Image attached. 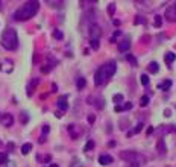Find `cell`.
Instances as JSON below:
<instances>
[{"mask_svg":"<svg viewBox=\"0 0 176 167\" xmlns=\"http://www.w3.org/2000/svg\"><path fill=\"white\" fill-rule=\"evenodd\" d=\"M8 149H9V151H12V149H14V143H8Z\"/></svg>","mask_w":176,"mask_h":167,"instance_id":"37","label":"cell"},{"mask_svg":"<svg viewBox=\"0 0 176 167\" xmlns=\"http://www.w3.org/2000/svg\"><path fill=\"white\" fill-rule=\"evenodd\" d=\"M2 123L5 126H12V123H14L12 114H3V116H2Z\"/></svg>","mask_w":176,"mask_h":167,"instance_id":"9","label":"cell"},{"mask_svg":"<svg viewBox=\"0 0 176 167\" xmlns=\"http://www.w3.org/2000/svg\"><path fill=\"white\" fill-rule=\"evenodd\" d=\"M112 100H114V103H120V102H123V94H116L112 97Z\"/></svg>","mask_w":176,"mask_h":167,"instance_id":"26","label":"cell"},{"mask_svg":"<svg viewBox=\"0 0 176 167\" xmlns=\"http://www.w3.org/2000/svg\"><path fill=\"white\" fill-rule=\"evenodd\" d=\"M6 164H8V167H15V164H14L12 161H8Z\"/></svg>","mask_w":176,"mask_h":167,"instance_id":"38","label":"cell"},{"mask_svg":"<svg viewBox=\"0 0 176 167\" xmlns=\"http://www.w3.org/2000/svg\"><path fill=\"white\" fill-rule=\"evenodd\" d=\"M143 126H144L143 123H138V125L134 128V131L131 132V135H132V134H138V132H141V131H143Z\"/></svg>","mask_w":176,"mask_h":167,"instance_id":"18","label":"cell"},{"mask_svg":"<svg viewBox=\"0 0 176 167\" xmlns=\"http://www.w3.org/2000/svg\"><path fill=\"white\" fill-rule=\"evenodd\" d=\"M108 146H109V147H112V146H116V141H109V143H108Z\"/></svg>","mask_w":176,"mask_h":167,"instance_id":"39","label":"cell"},{"mask_svg":"<svg viewBox=\"0 0 176 167\" xmlns=\"http://www.w3.org/2000/svg\"><path fill=\"white\" fill-rule=\"evenodd\" d=\"M131 49V41L129 40H121L119 43V50L120 52H128Z\"/></svg>","mask_w":176,"mask_h":167,"instance_id":"10","label":"cell"},{"mask_svg":"<svg viewBox=\"0 0 176 167\" xmlns=\"http://www.w3.org/2000/svg\"><path fill=\"white\" fill-rule=\"evenodd\" d=\"M147 70H149L150 73H158V70H160V65H158V63H155V61H153V63L149 64Z\"/></svg>","mask_w":176,"mask_h":167,"instance_id":"13","label":"cell"},{"mask_svg":"<svg viewBox=\"0 0 176 167\" xmlns=\"http://www.w3.org/2000/svg\"><path fill=\"white\" fill-rule=\"evenodd\" d=\"M94 120H96V117L93 116V114H90V116H88V123H90V125H93Z\"/></svg>","mask_w":176,"mask_h":167,"instance_id":"32","label":"cell"},{"mask_svg":"<svg viewBox=\"0 0 176 167\" xmlns=\"http://www.w3.org/2000/svg\"><path fill=\"white\" fill-rule=\"evenodd\" d=\"M90 44H91L93 50H97L99 46H100V43H99V40H90Z\"/></svg>","mask_w":176,"mask_h":167,"instance_id":"19","label":"cell"},{"mask_svg":"<svg viewBox=\"0 0 176 167\" xmlns=\"http://www.w3.org/2000/svg\"><path fill=\"white\" fill-rule=\"evenodd\" d=\"M2 46L6 50H15L18 46V35H17L15 29H6L2 35Z\"/></svg>","mask_w":176,"mask_h":167,"instance_id":"3","label":"cell"},{"mask_svg":"<svg viewBox=\"0 0 176 167\" xmlns=\"http://www.w3.org/2000/svg\"><path fill=\"white\" fill-rule=\"evenodd\" d=\"M120 158L121 160H125L128 163H137V161H144V156L140 155L134 151H126V152H121L120 153Z\"/></svg>","mask_w":176,"mask_h":167,"instance_id":"4","label":"cell"},{"mask_svg":"<svg viewBox=\"0 0 176 167\" xmlns=\"http://www.w3.org/2000/svg\"><path fill=\"white\" fill-rule=\"evenodd\" d=\"M173 129H175V131H176V126H175V128H173Z\"/></svg>","mask_w":176,"mask_h":167,"instance_id":"41","label":"cell"},{"mask_svg":"<svg viewBox=\"0 0 176 167\" xmlns=\"http://www.w3.org/2000/svg\"><path fill=\"white\" fill-rule=\"evenodd\" d=\"M100 35H102V29L97 24H91L90 26V38L91 40H99Z\"/></svg>","mask_w":176,"mask_h":167,"instance_id":"6","label":"cell"},{"mask_svg":"<svg viewBox=\"0 0 176 167\" xmlns=\"http://www.w3.org/2000/svg\"><path fill=\"white\" fill-rule=\"evenodd\" d=\"M50 167H58V166H56V164H52V166H50Z\"/></svg>","mask_w":176,"mask_h":167,"instance_id":"40","label":"cell"},{"mask_svg":"<svg viewBox=\"0 0 176 167\" xmlns=\"http://www.w3.org/2000/svg\"><path fill=\"white\" fill-rule=\"evenodd\" d=\"M158 152H160L161 155L165 153V144H164L163 140H160V141H158Z\"/></svg>","mask_w":176,"mask_h":167,"instance_id":"17","label":"cell"},{"mask_svg":"<svg viewBox=\"0 0 176 167\" xmlns=\"http://www.w3.org/2000/svg\"><path fill=\"white\" fill-rule=\"evenodd\" d=\"M155 28H160L161 26V23H163V17L161 15H155Z\"/></svg>","mask_w":176,"mask_h":167,"instance_id":"21","label":"cell"},{"mask_svg":"<svg viewBox=\"0 0 176 167\" xmlns=\"http://www.w3.org/2000/svg\"><path fill=\"white\" fill-rule=\"evenodd\" d=\"M164 59H165V63H167V64H172L173 61L176 59V55L173 53V52H167L165 56H164Z\"/></svg>","mask_w":176,"mask_h":167,"instance_id":"12","label":"cell"},{"mask_svg":"<svg viewBox=\"0 0 176 167\" xmlns=\"http://www.w3.org/2000/svg\"><path fill=\"white\" fill-rule=\"evenodd\" d=\"M126 59L129 61V63H131L132 65H137V61H135V58L132 56V55H126Z\"/></svg>","mask_w":176,"mask_h":167,"instance_id":"27","label":"cell"},{"mask_svg":"<svg viewBox=\"0 0 176 167\" xmlns=\"http://www.w3.org/2000/svg\"><path fill=\"white\" fill-rule=\"evenodd\" d=\"M141 23H144V20H143V18H141V17H140V15H138V17H137V18L134 20V24H141Z\"/></svg>","mask_w":176,"mask_h":167,"instance_id":"30","label":"cell"},{"mask_svg":"<svg viewBox=\"0 0 176 167\" xmlns=\"http://www.w3.org/2000/svg\"><path fill=\"white\" fill-rule=\"evenodd\" d=\"M40 84V79L38 77H35V79H32V82L29 84V87H28V94L31 96L32 93H33V90H35V87H37Z\"/></svg>","mask_w":176,"mask_h":167,"instance_id":"11","label":"cell"},{"mask_svg":"<svg viewBox=\"0 0 176 167\" xmlns=\"http://www.w3.org/2000/svg\"><path fill=\"white\" fill-rule=\"evenodd\" d=\"M116 72H117L116 61H109V63L103 64L102 67H99L97 70H96V73H94V84L97 85V87L103 85L105 82H108V79Z\"/></svg>","mask_w":176,"mask_h":167,"instance_id":"1","label":"cell"},{"mask_svg":"<svg viewBox=\"0 0 176 167\" xmlns=\"http://www.w3.org/2000/svg\"><path fill=\"white\" fill-rule=\"evenodd\" d=\"M131 108H132V103H131V102L125 103V107H123V109H131Z\"/></svg>","mask_w":176,"mask_h":167,"instance_id":"33","label":"cell"},{"mask_svg":"<svg viewBox=\"0 0 176 167\" xmlns=\"http://www.w3.org/2000/svg\"><path fill=\"white\" fill-rule=\"evenodd\" d=\"M170 87H172V81H170V79H167V81H164V82L160 85V88H161L163 91H169Z\"/></svg>","mask_w":176,"mask_h":167,"instance_id":"14","label":"cell"},{"mask_svg":"<svg viewBox=\"0 0 176 167\" xmlns=\"http://www.w3.org/2000/svg\"><path fill=\"white\" fill-rule=\"evenodd\" d=\"M0 144H2V141H0Z\"/></svg>","mask_w":176,"mask_h":167,"instance_id":"42","label":"cell"},{"mask_svg":"<svg viewBox=\"0 0 176 167\" xmlns=\"http://www.w3.org/2000/svg\"><path fill=\"white\" fill-rule=\"evenodd\" d=\"M99 163H100L102 166H108V164L112 163V156L108 155V153H102V155L99 156Z\"/></svg>","mask_w":176,"mask_h":167,"instance_id":"8","label":"cell"},{"mask_svg":"<svg viewBox=\"0 0 176 167\" xmlns=\"http://www.w3.org/2000/svg\"><path fill=\"white\" fill-rule=\"evenodd\" d=\"M164 116H165V117H170V116H172V114H170V109H165V111H164Z\"/></svg>","mask_w":176,"mask_h":167,"instance_id":"34","label":"cell"},{"mask_svg":"<svg viewBox=\"0 0 176 167\" xmlns=\"http://www.w3.org/2000/svg\"><path fill=\"white\" fill-rule=\"evenodd\" d=\"M164 17H165V18L169 20V21H176V3L167 8Z\"/></svg>","mask_w":176,"mask_h":167,"instance_id":"5","label":"cell"},{"mask_svg":"<svg viewBox=\"0 0 176 167\" xmlns=\"http://www.w3.org/2000/svg\"><path fill=\"white\" fill-rule=\"evenodd\" d=\"M49 131H50V128H49L47 125H44V126H43V135H44V137H46V134L49 132Z\"/></svg>","mask_w":176,"mask_h":167,"instance_id":"31","label":"cell"},{"mask_svg":"<svg viewBox=\"0 0 176 167\" xmlns=\"http://www.w3.org/2000/svg\"><path fill=\"white\" fill-rule=\"evenodd\" d=\"M53 37H55L56 40H62V37H64V35H62V32H61V31L55 29V31H53Z\"/></svg>","mask_w":176,"mask_h":167,"instance_id":"25","label":"cell"},{"mask_svg":"<svg viewBox=\"0 0 176 167\" xmlns=\"http://www.w3.org/2000/svg\"><path fill=\"white\" fill-rule=\"evenodd\" d=\"M93 147H94V141H93V140H90V141H87V144H85V147H84V151L88 152V151H91Z\"/></svg>","mask_w":176,"mask_h":167,"instance_id":"20","label":"cell"},{"mask_svg":"<svg viewBox=\"0 0 176 167\" xmlns=\"http://www.w3.org/2000/svg\"><path fill=\"white\" fill-rule=\"evenodd\" d=\"M38 9H40V2H26L23 6H20L14 12V18L18 21L29 20L38 12Z\"/></svg>","mask_w":176,"mask_h":167,"instance_id":"2","label":"cell"},{"mask_svg":"<svg viewBox=\"0 0 176 167\" xmlns=\"http://www.w3.org/2000/svg\"><path fill=\"white\" fill-rule=\"evenodd\" d=\"M120 111H123V107H120V105H117V107H116V112H120Z\"/></svg>","mask_w":176,"mask_h":167,"instance_id":"35","label":"cell"},{"mask_svg":"<svg viewBox=\"0 0 176 167\" xmlns=\"http://www.w3.org/2000/svg\"><path fill=\"white\" fill-rule=\"evenodd\" d=\"M8 163V155L5 152H0V164H6Z\"/></svg>","mask_w":176,"mask_h":167,"instance_id":"22","label":"cell"},{"mask_svg":"<svg viewBox=\"0 0 176 167\" xmlns=\"http://www.w3.org/2000/svg\"><path fill=\"white\" fill-rule=\"evenodd\" d=\"M20 119H21V122H23V123H28V120H29V119H28V114H26V112H21Z\"/></svg>","mask_w":176,"mask_h":167,"instance_id":"29","label":"cell"},{"mask_svg":"<svg viewBox=\"0 0 176 167\" xmlns=\"http://www.w3.org/2000/svg\"><path fill=\"white\" fill-rule=\"evenodd\" d=\"M114 12H116V3H109L108 5V14L114 15Z\"/></svg>","mask_w":176,"mask_h":167,"instance_id":"24","label":"cell"},{"mask_svg":"<svg viewBox=\"0 0 176 167\" xmlns=\"http://www.w3.org/2000/svg\"><path fill=\"white\" fill-rule=\"evenodd\" d=\"M140 77H141V84H143V85H147V84H149V76H147V75H141Z\"/></svg>","mask_w":176,"mask_h":167,"instance_id":"28","label":"cell"},{"mask_svg":"<svg viewBox=\"0 0 176 167\" xmlns=\"http://www.w3.org/2000/svg\"><path fill=\"white\" fill-rule=\"evenodd\" d=\"M31 151H32V144H31V143H24V144L21 146V153H23V155H28Z\"/></svg>","mask_w":176,"mask_h":167,"instance_id":"15","label":"cell"},{"mask_svg":"<svg viewBox=\"0 0 176 167\" xmlns=\"http://www.w3.org/2000/svg\"><path fill=\"white\" fill-rule=\"evenodd\" d=\"M152 132H153V128H152V126H150V128H147V135H150Z\"/></svg>","mask_w":176,"mask_h":167,"instance_id":"36","label":"cell"},{"mask_svg":"<svg viewBox=\"0 0 176 167\" xmlns=\"http://www.w3.org/2000/svg\"><path fill=\"white\" fill-rule=\"evenodd\" d=\"M56 105H58V108H59L61 111H67V109H68V103H67V97H65V96L59 97L58 102H56Z\"/></svg>","mask_w":176,"mask_h":167,"instance_id":"7","label":"cell"},{"mask_svg":"<svg viewBox=\"0 0 176 167\" xmlns=\"http://www.w3.org/2000/svg\"><path fill=\"white\" fill-rule=\"evenodd\" d=\"M147 103H149V96H143V97L140 99V105H141V107H147Z\"/></svg>","mask_w":176,"mask_h":167,"instance_id":"23","label":"cell"},{"mask_svg":"<svg viewBox=\"0 0 176 167\" xmlns=\"http://www.w3.org/2000/svg\"><path fill=\"white\" fill-rule=\"evenodd\" d=\"M76 85H77V90H82L84 87L87 85V81H85V77H77V81H76Z\"/></svg>","mask_w":176,"mask_h":167,"instance_id":"16","label":"cell"}]
</instances>
